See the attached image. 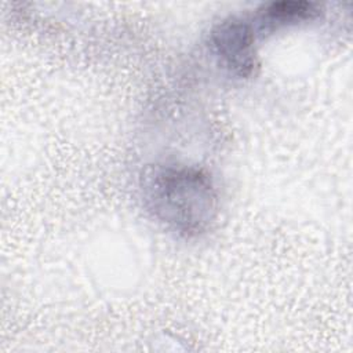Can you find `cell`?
<instances>
[{"mask_svg": "<svg viewBox=\"0 0 353 353\" xmlns=\"http://www.w3.org/2000/svg\"><path fill=\"white\" fill-rule=\"evenodd\" d=\"M255 40L252 22L240 17L225 18L210 32L214 55L225 69L240 79L252 76L258 68Z\"/></svg>", "mask_w": 353, "mask_h": 353, "instance_id": "2", "label": "cell"}, {"mask_svg": "<svg viewBox=\"0 0 353 353\" xmlns=\"http://www.w3.org/2000/svg\"><path fill=\"white\" fill-rule=\"evenodd\" d=\"M320 15L316 3L305 0H281L262 4L252 19V26L258 34H270L287 26L309 22Z\"/></svg>", "mask_w": 353, "mask_h": 353, "instance_id": "3", "label": "cell"}, {"mask_svg": "<svg viewBox=\"0 0 353 353\" xmlns=\"http://www.w3.org/2000/svg\"><path fill=\"white\" fill-rule=\"evenodd\" d=\"M145 207L183 237L205 233L218 215V193L207 172L188 165H154L141 176Z\"/></svg>", "mask_w": 353, "mask_h": 353, "instance_id": "1", "label": "cell"}]
</instances>
